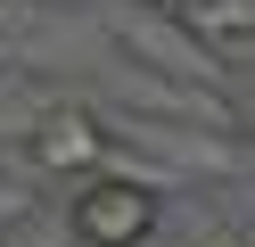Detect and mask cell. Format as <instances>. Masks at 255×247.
I'll return each instance as SVG.
<instances>
[{
  "instance_id": "obj_1",
  "label": "cell",
  "mask_w": 255,
  "mask_h": 247,
  "mask_svg": "<svg viewBox=\"0 0 255 247\" xmlns=\"http://www.w3.org/2000/svg\"><path fill=\"white\" fill-rule=\"evenodd\" d=\"M66 223H74L83 247H140L156 231V190L148 181H124V173H91Z\"/></svg>"
},
{
  "instance_id": "obj_2",
  "label": "cell",
  "mask_w": 255,
  "mask_h": 247,
  "mask_svg": "<svg viewBox=\"0 0 255 247\" xmlns=\"http://www.w3.org/2000/svg\"><path fill=\"white\" fill-rule=\"evenodd\" d=\"M33 165H41V173H83L91 181L107 165V124L91 107H50L33 124Z\"/></svg>"
},
{
  "instance_id": "obj_3",
  "label": "cell",
  "mask_w": 255,
  "mask_h": 247,
  "mask_svg": "<svg viewBox=\"0 0 255 247\" xmlns=\"http://www.w3.org/2000/svg\"><path fill=\"white\" fill-rule=\"evenodd\" d=\"M189 16H206V25H239V33H255V0H181Z\"/></svg>"
}]
</instances>
